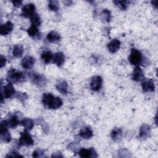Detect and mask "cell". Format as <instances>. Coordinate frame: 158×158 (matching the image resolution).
<instances>
[{
    "label": "cell",
    "instance_id": "obj_36",
    "mask_svg": "<svg viewBox=\"0 0 158 158\" xmlns=\"http://www.w3.org/2000/svg\"><path fill=\"white\" fill-rule=\"evenodd\" d=\"M14 6L16 7H20L22 4V1H12Z\"/></svg>",
    "mask_w": 158,
    "mask_h": 158
},
{
    "label": "cell",
    "instance_id": "obj_4",
    "mask_svg": "<svg viewBox=\"0 0 158 158\" xmlns=\"http://www.w3.org/2000/svg\"><path fill=\"white\" fill-rule=\"evenodd\" d=\"M33 144V139L30 135V134L25 130L21 133L20 137L19 139V145L20 146H29Z\"/></svg>",
    "mask_w": 158,
    "mask_h": 158
},
{
    "label": "cell",
    "instance_id": "obj_12",
    "mask_svg": "<svg viewBox=\"0 0 158 158\" xmlns=\"http://www.w3.org/2000/svg\"><path fill=\"white\" fill-rule=\"evenodd\" d=\"M52 60L58 67H60L65 62V56L62 52H57L54 55Z\"/></svg>",
    "mask_w": 158,
    "mask_h": 158
},
{
    "label": "cell",
    "instance_id": "obj_11",
    "mask_svg": "<svg viewBox=\"0 0 158 158\" xmlns=\"http://www.w3.org/2000/svg\"><path fill=\"white\" fill-rule=\"evenodd\" d=\"M35 63V59L32 56H26L25 57L21 62L22 67L25 69H31Z\"/></svg>",
    "mask_w": 158,
    "mask_h": 158
},
{
    "label": "cell",
    "instance_id": "obj_22",
    "mask_svg": "<svg viewBox=\"0 0 158 158\" xmlns=\"http://www.w3.org/2000/svg\"><path fill=\"white\" fill-rule=\"evenodd\" d=\"M63 102L62 99L59 97H54L51 104L49 105L48 107L49 109H57L59 108L62 105Z\"/></svg>",
    "mask_w": 158,
    "mask_h": 158
},
{
    "label": "cell",
    "instance_id": "obj_24",
    "mask_svg": "<svg viewBox=\"0 0 158 158\" xmlns=\"http://www.w3.org/2000/svg\"><path fill=\"white\" fill-rule=\"evenodd\" d=\"M53 54L50 51H45L41 53V57L43 60L46 63H49L53 59Z\"/></svg>",
    "mask_w": 158,
    "mask_h": 158
},
{
    "label": "cell",
    "instance_id": "obj_2",
    "mask_svg": "<svg viewBox=\"0 0 158 158\" xmlns=\"http://www.w3.org/2000/svg\"><path fill=\"white\" fill-rule=\"evenodd\" d=\"M8 123L7 120H3L1 123L0 126V138L1 141L5 143H9L10 141V135L7 129Z\"/></svg>",
    "mask_w": 158,
    "mask_h": 158
},
{
    "label": "cell",
    "instance_id": "obj_10",
    "mask_svg": "<svg viewBox=\"0 0 158 158\" xmlns=\"http://www.w3.org/2000/svg\"><path fill=\"white\" fill-rule=\"evenodd\" d=\"M141 86L143 90L145 92H152L154 91L155 89L154 83L152 79L143 80Z\"/></svg>",
    "mask_w": 158,
    "mask_h": 158
},
{
    "label": "cell",
    "instance_id": "obj_5",
    "mask_svg": "<svg viewBox=\"0 0 158 158\" xmlns=\"http://www.w3.org/2000/svg\"><path fill=\"white\" fill-rule=\"evenodd\" d=\"M35 13V6L33 3L27 4L22 9V15L26 18H31Z\"/></svg>",
    "mask_w": 158,
    "mask_h": 158
},
{
    "label": "cell",
    "instance_id": "obj_27",
    "mask_svg": "<svg viewBox=\"0 0 158 158\" xmlns=\"http://www.w3.org/2000/svg\"><path fill=\"white\" fill-rule=\"evenodd\" d=\"M113 2L122 10H126L130 1H114Z\"/></svg>",
    "mask_w": 158,
    "mask_h": 158
},
{
    "label": "cell",
    "instance_id": "obj_29",
    "mask_svg": "<svg viewBox=\"0 0 158 158\" xmlns=\"http://www.w3.org/2000/svg\"><path fill=\"white\" fill-rule=\"evenodd\" d=\"M101 18L104 22H109L111 19L110 12L108 9H104L101 13Z\"/></svg>",
    "mask_w": 158,
    "mask_h": 158
},
{
    "label": "cell",
    "instance_id": "obj_13",
    "mask_svg": "<svg viewBox=\"0 0 158 158\" xmlns=\"http://www.w3.org/2000/svg\"><path fill=\"white\" fill-rule=\"evenodd\" d=\"M14 25L12 22L8 21L1 25L0 28V33L2 35H6L11 32L13 30Z\"/></svg>",
    "mask_w": 158,
    "mask_h": 158
},
{
    "label": "cell",
    "instance_id": "obj_3",
    "mask_svg": "<svg viewBox=\"0 0 158 158\" xmlns=\"http://www.w3.org/2000/svg\"><path fill=\"white\" fill-rule=\"evenodd\" d=\"M128 60L133 65H139L142 60L141 53L138 50L135 48H132L128 57Z\"/></svg>",
    "mask_w": 158,
    "mask_h": 158
},
{
    "label": "cell",
    "instance_id": "obj_21",
    "mask_svg": "<svg viewBox=\"0 0 158 158\" xmlns=\"http://www.w3.org/2000/svg\"><path fill=\"white\" fill-rule=\"evenodd\" d=\"M54 98V97L53 96V95L51 93H44L42 97V102L44 105L49 107V105L51 104Z\"/></svg>",
    "mask_w": 158,
    "mask_h": 158
},
{
    "label": "cell",
    "instance_id": "obj_20",
    "mask_svg": "<svg viewBox=\"0 0 158 158\" xmlns=\"http://www.w3.org/2000/svg\"><path fill=\"white\" fill-rule=\"evenodd\" d=\"M22 125L26 130H30L33 127L34 122L32 119L29 118H25L21 121Z\"/></svg>",
    "mask_w": 158,
    "mask_h": 158
},
{
    "label": "cell",
    "instance_id": "obj_16",
    "mask_svg": "<svg viewBox=\"0 0 158 158\" xmlns=\"http://www.w3.org/2000/svg\"><path fill=\"white\" fill-rule=\"evenodd\" d=\"M151 133V128L148 125L144 124L143 125L139 130V136L140 138L146 139L149 136Z\"/></svg>",
    "mask_w": 158,
    "mask_h": 158
},
{
    "label": "cell",
    "instance_id": "obj_23",
    "mask_svg": "<svg viewBox=\"0 0 158 158\" xmlns=\"http://www.w3.org/2000/svg\"><path fill=\"white\" fill-rule=\"evenodd\" d=\"M23 53V48L21 44H16L14 46L12 54L16 57H21Z\"/></svg>",
    "mask_w": 158,
    "mask_h": 158
},
{
    "label": "cell",
    "instance_id": "obj_37",
    "mask_svg": "<svg viewBox=\"0 0 158 158\" xmlns=\"http://www.w3.org/2000/svg\"><path fill=\"white\" fill-rule=\"evenodd\" d=\"M157 1H151V3H152V4L154 6H155V7L156 8H157Z\"/></svg>",
    "mask_w": 158,
    "mask_h": 158
},
{
    "label": "cell",
    "instance_id": "obj_25",
    "mask_svg": "<svg viewBox=\"0 0 158 158\" xmlns=\"http://www.w3.org/2000/svg\"><path fill=\"white\" fill-rule=\"evenodd\" d=\"M7 123H8V126L12 128H15L19 123L20 122L18 119V117H17V115H12L10 119L9 120H7Z\"/></svg>",
    "mask_w": 158,
    "mask_h": 158
},
{
    "label": "cell",
    "instance_id": "obj_15",
    "mask_svg": "<svg viewBox=\"0 0 158 158\" xmlns=\"http://www.w3.org/2000/svg\"><path fill=\"white\" fill-rule=\"evenodd\" d=\"M120 41L117 39L112 40L107 44L108 49L112 53H114L117 52L120 48Z\"/></svg>",
    "mask_w": 158,
    "mask_h": 158
},
{
    "label": "cell",
    "instance_id": "obj_9",
    "mask_svg": "<svg viewBox=\"0 0 158 158\" xmlns=\"http://www.w3.org/2000/svg\"><path fill=\"white\" fill-rule=\"evenodd\" d=\"M79 156L81 157L85 158V157H98V155L96 154V152L94 150L93 148H91L88 149L82 148L78 152Z\"/></svg>",
    "mask_w": 158,
    "mask_h": 158
},
{
    "label": "cell",
    "instance_id": "obj_32",
    "mask_svg": "<svg viewBox=\"0 0 158 158\" xmlns=\"http://www.w3.org/2000/svg\"><path fill=\"white\" fill-rule=\"evenodd\" d=\"M32 156L33 157H44V155L43 151L41 149H38L33 151Z\"/></svg>",
    "mask_w": 158,
    "mask_h": 158
},
{
    "label": "cell",
    "instance_id": "obj_26",
    "mask_svg": "<svg viewBox=\"0 0 158 158\" xmlns=\"http://www.w3.org/2000/svg\"><path fill=\"white\" fill-rule=\"evenodd\" d=\"M122 131L120 128H115L111 132V137L115 141H118L121 138Z\"/></svg>",
    "mask_w": 158,
    "mask_h": 158
},
{
    "label": "cell",
    "instance_id": "obj_34",
    "mask_svg": "<svg viewBox=\"0 0 158 158\" xmlns=\"http://www.w3.org/2000/svg\"><path fill=\"white\" fill-rule=\"evenodd\" d=\"M7 157H22V156L19 154L17 152H16L15 151H12V152H9L7 156H6Z\"/></svg>",
    "mask_w": 158,
    "mask_h": 158
},
{
    "label": "cell",
    "instance_id": "obj_33",
    "mask_svg": "<svg viewBox=\"0 0 158 158\" xmlns=\"http://www.w3.org/2000/svg\"><path fill=\"white\" fill-rule=\"evenodd\" d=\"M15 98H17L18 99H19L21 101H23L25 99H27L28 96L26 93H17L15 95Z\"/></svg>",
    "mask_w": 158,
    "mask_h": 158
},
{
    "label": "cell",
    "instance_id": "obj_30",
    "mask_svg": "<svg viewBox=\"0 0 158 158\" xmlns=\"http://www.w3.org/2000/svg\"><path fill=\"white\" fill-rule=\"evenodd\" d=\"M31 23L32 25H35L36 27H38L41 24V19L38 14L35 13L31 18Z\"/></svg>",
    "mask_w": 158,
    "mask_h": 158
},
{
    "label": "cell",
    "instance_id": "obj_7",
    "mask_svg": "<svg viewBox=\"0 0 158 158\" xmlns=\"http://www.w3.org/2000/svg\"><path fill=\"white\" fill-rule=\"evenodd\" d=\"M31 80L32 81L38 86H43L46 83V79L45 77L41 74L33 73L30 75Z\"/></svg>",
    "mask_w": 158,
    "mask_h": 158
},
{
    "label": "cell",
    "instance_id": "obj_31",
    "mask_svg": "<svg viewBox=\"0 0 158 158\" xmlns=\"http://www.w3.org/2000/svg\"><path fill=\"white\" fill-rule=\"evenodd\" d=\"M48 7L52 11H57L59 9V3L57 1H49Z\"/></svg>",
    "mask_w": 158,
    "mask_h": 158
},
{
    "label": "cell",
    "instance_id": "obj_17",
    "mask_svg": "<svg viewBox=\"0 0 158 158\" xmlns=\"http://www.w3.org/2000/svg\"><path fill=\"white\" fill-rule=\"evenodd\" d=\"M56 88L61 94H65L68 90V84L65 80H60L56 84Z\"/></svg>",
    "mask_w": 158,
    "mask_h": 158
},
{
    "label": "cell",
    "instance_id": "obj_8",
    "mask_svg": "<svg viewBox=\"0 0 158 158\" xmlns=\"http://www.w3.org/2000/svg\"><path fill=\"white\" fill-rule=\"evenodd\" d=\"M102 78L100 76H94V77H93L90 83L91 89L94 91H99L102 86Z\"/></svg>",
    "mask_w": 158,
    "mask_h": 158
},
{
    "label": "cell",
    "instance_id": "obj_6",
    "mask_svg": "<svg viewBox=\"0 0 158 158\" xmlns=\"http://www.w3.org/2000/svg\"><path fill=\"white\" fill-rule=\"evenodd\" d=\"M15 89L12 83H9L7 85L4 86L2 89L1 94V101H3L4 98H9L12 97L15 94Z\"/></svg>",
    "mask_w": 158,
    "mask_h": 158
},
{
    "label": "cell",
    "instance_id": "obj_19",
    "mask_svg": "<svg viewBox=\"0 0 158 158\" xmlns=\"http://www.w3.org/2000/svg\"><path fill=\"white\" fill-rule=\"evenodd\" d=\"M46 38L48 41L51 43H54L59 41L60 39V35L57 31H52L47 35Z\"/></svg>",
    "mask_w": 158,
    "mask_h": 158
},
{
    "label": "cell",
    "instance_id": "obj_28",
    "mask_svg": "<svg viewBox=\"0 0 158 158\" xmlns=\"http://www.w3.org/2000/svg\"><path fill=\"white\" fill-rule=\"evenodd\" d=\"M27 33L29 35V36L31 37H35L36 36L39 35V31L37 28V27L35 25H31L30 27H29L27 30Z\"/></svg>",
    "mask_w": 158,
    "mask_h": 158
},
{
    "label": "cell",
    "instance_id": "obj_35",
    "mask_svg": "<svg viewBox=\"0 0 158 158\" xmlns=\"http://www.w3.org/2000/svg\"><path fill=\"white\" fill-rule=\"evenodd\" d=\"M6 59L4 56H3L2 55L1 56V62H0V67L2 68L5 65H6Z\"/></svg>",
    "mask_w": 158,
    "mask_h": 158
},
{
    "label": "cell",
    "instance_id": "obj_1",
    "mask_svg": "<svg viewBox=\"0 0 158 158\" xmlns=\"http://www.w3.org/2000/svg\"><path fill=\"white\" fill-rule=\"evenodd\" d=\"M6 79L9 83H15L23 81L25 79V75L22 72L12 69L8 71Z\"/></svg>",
    "mask_w": 158,
    "mask_h": 158
},
{
    "label": "cell",
    "instance_id": "obj_18",
    "mask_svg": "<svg viewBox=\"0 0 158 158\" xmlns=\"http://www.w3.org/2000/svg\"><path fill=\"white\" fill-rule=\"evenodd\" d=\"M80 136L84 139H89L93 136V131L89 127H85L81 128L79 133Z\"/></svg>",
    "mask_w": 158,
    "mask_h": 158
},
{
    "label": "cell",
    "instance_id": "obj_14",
    "mask_svg": "<svg viewBox=\"0 0 158 158\" xmlns=\"http://www.w3.org/2000/svg\"><path fill=\"white\" fill-rule=\"evenodd\" d=\"M143 78H144V75L141 69L138 66L136 67L133 70L132 79L136 81H143L144 80Z\"/></svg>",
    "mask_w": 158,
    "mask_h": 158
}]
</instances>
